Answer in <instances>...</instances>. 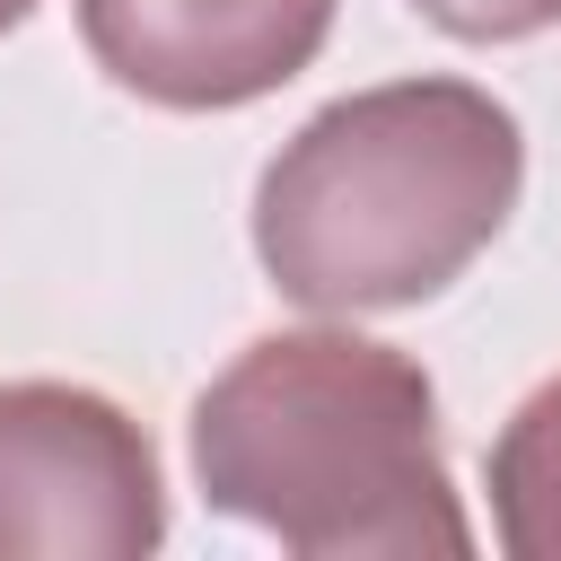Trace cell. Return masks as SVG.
I'll return each mask as SVG.
<instances>
[{
    "label": "cell",
    "mask_w": 561,
    "mask_h": 561,
    "mask_svg": "<svg viewBox=\"0 0 561 561\" xmlns=\"http://www.w3.org/2000/svg\"><path fill=\"white\" fill-rule=\"evenodd\" d=\"M210 508L254 517L307 561L473 552L438 465L430 377L359 333H272L193 403Z\"/></svg>",
    "instance_id": "6da1fadb"
},
{
    "label": "cell",
    "mask_w": 561,
    "mask_h": 561,
    "mask_svg": "<svg viewBox=\"0 0 561 561\" xmlns=\"http://www.w3.org/2000/svg\"><path fill=\"white\" fill-rule=\"evenodd\" d=\"M517 123L465 79H394L324 105L263 175L254 245L316 316L438 298L508 219Z\"/></svg>",
    "instance_id": "7a4b0ae2"
},
{
    "label": "cell",
    "mask_w": 561,
    "mask_h": 561,
    "mask_svg": "<svg viewBox=\"0 0 561 561\" xmlns=\"http://www.w3.org/2000/svg\"><path fill=\"white\" fill-rule=\"evenodd\" d=\"M158 535V456L105 394L0 386V561H140Z\"/></svg>",
    "instance_id": "3957f363"
},
{
    "label": "cell",
    "mask_w": 561,
    "mask_h": 561,
    "mask_svg": "<svg viewBox=\"0 0 561 561\" xmlns=\"http://www.w3.org/2000/svg\"><path fill=\"white\" fill-rule=\"evenodd\" d=\"M333 0H79V35L149 105H254L316 61Z\"/></svg>",
    "instance_id": "277c9868"
},
{
    "label": "cell",
    "mask_w": 561,
    "mask_h": 561,
    "mask_svg": "<svg viewBox=\"0 0 561 561\" xmlns=\"http://www.w3.org/2000/svg\"><path fill=\"white\" fill-rule=\"evenodd\" d=\"M491 508L517 561H561V377L517 403L491 447Z\"/></svg>",
    "instance_id": "5b68a950"
},
{
    "label": "cell",
    "mask_w": 561,
    "mask_h": 561,
    "mask_svg": "<svg viewBox=\"0 0 561 561\" xmlns=\"http://www.w3.org/2000/svg\"><path fill=\"white\" fill-rule=\"evenodd\" d=\"M412 9L447 35H465V44H508V35L561 26V0H412Z\"/></svg>",
    "instance_id": "8992f818"
},
{
    "label": "cell",
    "mask_w": 561,
    "mask_h": 561,
    "mask_svg": "<svg viewBox=\"0 0 561 561\" xmlns=\"http://www.w3.org/2000/svg\"><path fill=\"white\" fill-rule=\"evenodd\" d=\"M26 9H35V0H0V35H9V26L26 18Z\"/></svg>",
    "instance_id": "52a82bcc"
}]
</instances>
